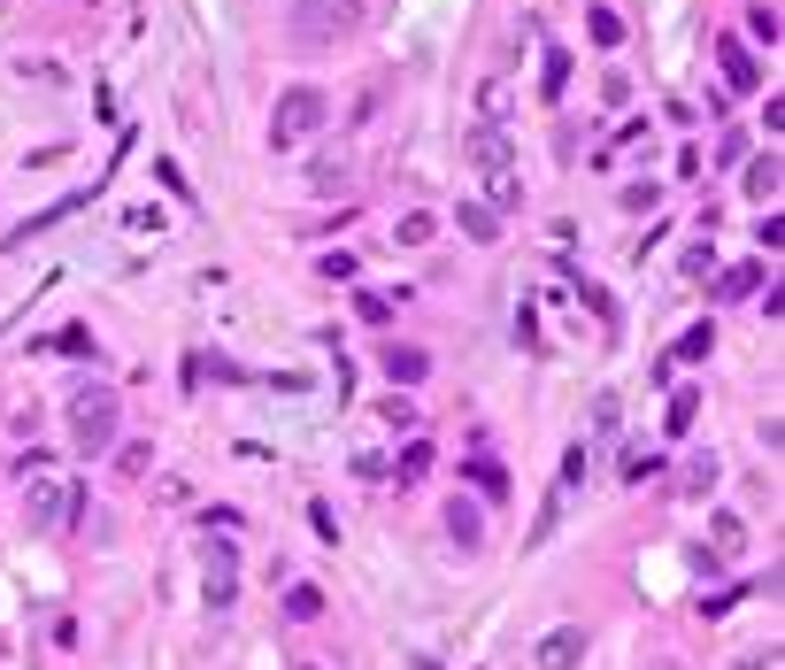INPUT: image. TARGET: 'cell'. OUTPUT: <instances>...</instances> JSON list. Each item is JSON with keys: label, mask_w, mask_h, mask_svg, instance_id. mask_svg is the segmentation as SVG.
Instances as JSON below:
<instances>
[{"label": "cell", "mask_w": 785, "mask_h": 670, "mask_svg": "<svg viewBox=\"0 0 785 670\" xmlns=\"http://www.w3.org/2000/svg\"><path fill=\"white\" fill-rule=\"evenodd\" d=\"M154 178H162V186H169V193H178V201H186V208H193V186H186V170H178V162H154Z\"/></svg>", "instance_id": "cb8c5ba5"}, {"label": "cell", "mask_w": 785, "mask_h": 670, "mask_svg": "<svg viewBox=\"0 0 785 670\" xmlns=\"http://www.w3.org/2000/svg\"><path fill=\"white\" fill-rule=\"evenodd\" d=\"M585 647H593V640H585V624H555V632L540 640V670H578V662H585Z\"/></svg>", "instance_id": "52a82bcc"}, {"label": "cell", "mask_w": 785, "mask_h": 670, "mask_svg": "<svg viewBox=\"0 0 785 670\" xmlns=\"http://www.w3.org/2000/svg\"><path fill=\"white\" fill-rule=\"evenodd\" d=\"M423 470H431V440H408V455L393 463V485L408 493V485H423Z\"/></svg>", "instance_id": "4fadbf2b"}, {"label": "cell", "mask_w": 785, "mask_h": 670, "mask_svg": "<svg viewBox=\"0 0 785 670\" xmlns=\"http://www.w3.org/2000/svg\"><path fill=\"white\" fill-rule=\"evenodd\" d=\"M431 231H440V216H423V208H408V216H401V231H393V239H401V246H423V239H431Z\"/></svg>", "instance_id": "ffe728a7"}, {"label": "cell", "mask_w": 785, "mask_h": 670, "mask_svg": "<svg viewBox=\"0 0 785 670\" xmlns=\"http://www.w3.org/2000/svg\"><path fill=\"white\" fill-rule=\"evenodd\" d=\"M355 316H363V324H385L393 301H385V293H355Z\"/></svg>", "instance_id": "d4e9b609"}, {"label": "cell", "mask_w": 785, "mask_h": 670, "mask_svg": "<svg viewBox=\"0 0 785 670\" xmlns=\"http://www.w3.org/2000/svg\"><path fill=\"white\" fill-rule=\"evenodd\" d=\"M286 31L301 47H339L355 31V0H286Z\"/></svg>", "instance_id": "7a4b0ae2"}, {"label": "cell", "mask_w": 785, "mask_h": 670, "mask_svg": "<svg viewBox=\"0 0 785 670\" xmlns=\"http://www.w3.org/2000/svg\"><path fill=\"white\" fill-rule=\"evenodd\" d=\"M308 186H316V193H339V186H346V170H339V162H316Z\"/></svg>", "instance_id": "484cf974"}, {"label": "cell", "mask_w": 785, "mask_h": 670, "mask_svg": "<svg viewBox=\"0 0 785 670\" xmlns=\"http://www.w3.org/2000/svg\"><path fill=\"white\" fill-rule=\"evenodd\" d=\"M463 162H470V170H485V178L516 170V162H508V131H501V124H470V131H463Z\"/></svg>", "instance_id": "5b68a950"}, {"label": "cell", "mask_w": 785, "mask_h": 670, "mask_svg": "<svg viewBox=\"0 0 785 670\" xmlns=\"http://www.w3.org/2000/svg\"><path fill=\"white\" fill-rule=\"evenodd\" d=\"M308 524H316V540H339V517L324 509V501H308Z\"/></svg>", "instance_id": "f1b7e54d"}, {"label": "cell", "mask_w": 785, "mask_h": 670, "mask_svg": "<svg viewBox=\"0 0 785 670\" xmlns=\"http://www.w3.org/2000/svg\"><path fill=\"white\" fill-rule=\"evenodd\" d=\"M578 485H585V440H578V447H570V455H562V485H555V493H562V501H570V493H578Z\"/></svg>", "instance_id": "603a6c76"}, {"label": "cell", "mask_w": 785, "mask_h": 670, "mask_svg": "<svg viewBox=\"0 0 785 670\" xmlns=\"http://www.w3.org/2000/svg\"><path fill=\"white\" fill-rule=\"evenodd\" d=\"M709 355H717V324H693L685 340L670 347V363H709Z\"/></svg>", "instance_id": "8fae6325"}, {"label": "cell", "mask_w": 785, "mask_h": 670, "mask_svg": "<svg viewBox=\"0 0 785 670\" xmlns=\"http://www.w3.org/2000/svg\"><path fill=\"white\" fill-rule=\"evenodd\" d=\"M324 124H331V101H324L316 86H286L278 109H270V147H293V139L324 131Z\"/></svg>", "instance_id": "3957f363"}, {"label": "cell", "mask_w": 785, "mask_h": 670, "mask_svg": "<svg viewBox=\"0 0 785 670\" xmlns=\"http://www.w3.org/2000/svg\"><path fill=\"white\" fill-rule=\"evenodd\" d=\"M693 416H701V385H678V393H670V432H678V440L693 432Z\"/></svg>", "instance_id": "9a60e30c"}, {"label": "cell", "mask_w": 785, "mask_h": 670, "mask_svg": "<svg viewBox=\"0 0 785 670\" xmlns=\"http://www.w3.org/2000/svg\"><path fill=\"white\" fill-rule=\"evenodd\" d=\"M640 478H655V455H647V447L624 455V485H640Z\"/></svg>", "instance_id": "4316f807"}, {"label": "cell", "mask_w": 785, "mask_h": 670, "mask_svg": "<svg viewBox=\"0 0 785 670\" xmlns=\"http://www.w3.org/2000/svg\"><path fill=\"white\" fill-rule=\"evenodd\" d=\"M116 432H124L116 385H77V393H69V447L101 463V455H116Z\"/></svg>", "instance_id": "6da1fadb"}, {"label": "cell", "mask_w": 785, "mask_h": 670, "mask_svg": "<svg viewBox=\"0 0 785 670\" xmlns=\"http://www.w3.org/2000/svg\"><path fill=\"white\" fill-rule=\"evenodd\" d=\"M585 31H593V47H624V16H617V9H593Z\"/></svg>", "instance_id": "ac0fdd59"}, {"label": "cell", "mask_w": 785, "mask_h": 670, "mask_svg": "<svg viewBox=\"0 0 785 670\" xmlns=\"http://www.w3.org/2000/svg\"><path fill=\"white\" fill-rule=\"evenodd\" d=\"M447 532H455V547H463V555H478V547H485V517L470 509V501H463V493L447 501Z\"/></svg>", "instance_id": "9c48e42d"}, {"label": "cell", "mask_w": 785, "mask_h": 670, "mask_svg": "<svg viewBox=\"0 0 785 670\" xmlns=\"http://www.w3.org/2000/svg\"><path fill=\"white\" fill-rule=\"evenodd\" d=\"M777 9H770V0H755V9H747V39H762V47H777Z\"/></svg>", "instance_id": "d6986e66"}, {"label": "cell", "mask_w": 785, "mask_h": 670, "mask_svg": "<svg viewBox=\"0 0 785 670\" xmlns=\"http://www.w3.org/2000/svg\"><path fill=\"white\" fill-rule=\"evenodd\" d=\"M385 425H393V432H416V408H408V401H401V393H393V401H385Z\"/></svg>", "instance_id": "83f0119b"}, {"label": "cell", "mask_w": 785, "mask_h": 670, "mask_svg": "<svg viewBox=\"0 0 785 670\" xmlns=\"http://www.w3.org/2000/svg\"><path fill=\"white\" fill-rule=\"evenodd\" d=\"M747 293H762V263H732L717 278V301H747Z\"/></svg>", "instance_id": "30bf717a"}, {"label": "cell", "mask_w": 785, "mask_h": 670, "mask_svg": "<svg viewBox=\"0 0 785 670\" xmlns=\"http://www.w3.org/2000/svg\"><path fill=\"white\" fill-rule=\"evenodd\" d=\"M678 485H685V493H709V485H717V455H693Z\"/></svg>", "instance_id": "44dd1931"}, {"label": "cell", "mask_w": 785, "mask_h": 670, "mask_svg": "<svg viewBox=\"0 0 785 670\" xmlns=\"http://www.w3.org/2000/svg\"><path fill=\"white\" fill-rule=\"evenodd\" d=\"M24 509H31L39 532L69 517V485H62V470H54L47 455H24Z\"/></svg>", "instance_id": "277c9868"}, {"label": "cell", "mask_w": 785, "mask_h": 670, "mask_svg": "<svg viewBox=\"0 0 785 670\" xmlns=\"http://www.w3.org/2000/svg\"><path fill=\"white\" fill-rule=\"evenodd\" d=\"M455 224H463V231H470L478 246H485V239H501V216H493L485 201H463V208H455Z\"/></svg>", "instance_id": "7c38bea8"}, {"label": "cell", "mask_w": 785, "mask_h": 670, "mask_svg": "<svg viewBox=\"0 0 785 670\" xmlns=\"http://www.w3.org/2000/svg\"><path fill=\"white\" fill-rule=\"evenodd\" d=\"M540 86H547V101L570 86V54H562V47H547V69H540Z\"/></svg>", "instance_id": "7402d4cb"}, {"label": "cell", "mask_w": 785, "mask_h": 670, "mask_svg": "<svg viewBox=\"0 0 785 670\" xmlns=\"http://www.w3.org/2000/svg\"><path fill=\"white\" fill-rule=\"evenodd\" d=\"M470 485H478L485 501H508V470H501V463H485V455L470 463Z\"/></svg>", "instance_id": "e0dca14e"}, {"label": "cell", "mask_w": 785, "mask_h": 670, "mask_svg": "<svg viewBox=\"0 0 785 670\" xmlns=\"http://www.w3.org/2000/svg\"><path fill=\"white\" fill-rule=\"evenodd\" d=\"M777 178H785L777 154H755V162H747V193H755V201H777Z\"/></svg>", "instance_id": "5bb4252c"}, {"label": "cell", "mask_w": 785, "mask_h": 670, "mask_svg": "<svg viewBox=\"0 0 785 670\" xmlns=\"http://www.w3.org/2000/svg\"><path fill=\"white\" fill-rule=\"evenodd\" d=\"M385 378H393V393H408V385L431 378V355L423 347H385Z\"/></svg>", "instance_id": "ba28073f"}, {"label": "cell", "mask_w": 785, "mask_h": 670, "mask_svg": "<svg viewBox=\"0 0 785 670\" xmlns=\"http://www.w3.org/2000/svg\"><path fill=\"white\" fill-rule=\"evenodd\" d=\"M717 62H724V86H732V93H755V86H762V62H755L747 39L724 31V39H717Z\"/></svg>", "instance_id": "8992f818"}, {"label": "cell", "mask_w": 785, "mask_h": 670, "mask_svg": "<svg viewBox=\"0 0 785 670\" xmlns=\"http://www.w3.org/2000/svg\"><path fill=\"white\" fill-rule=\"evenodd\" d=\"M286 617H293V624H316V617H324V594H316V585H286Z\"/></svg>", "instance_id": "2e32d148"}]
</instances>
